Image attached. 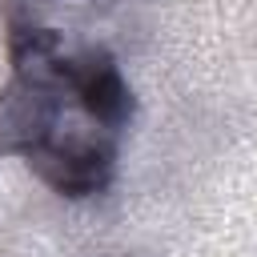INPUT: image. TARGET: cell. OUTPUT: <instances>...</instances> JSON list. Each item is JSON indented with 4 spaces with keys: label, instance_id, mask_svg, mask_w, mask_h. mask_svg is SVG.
<instances>
[{
    "label": "cell",
    "instance_id": "1",
    "mask_svg": "<svg viewBox=\"0 0 257 257\" xmlns=\"http://www.w3.org/2000/svg\"><path fill=\"white\" fill-rule=\"evenodd\" d=\"M133 88L104 48H68L52 28H12V80L0 88V153H16L60 197L104 193Z\"/></svg>",
    "mask_w": 257,
    "mask_h": 257
}]
</instances>
